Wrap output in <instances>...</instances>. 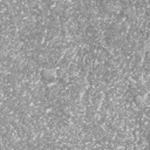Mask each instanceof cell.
Listing matches in <instances>:
<instances>
[{
    "label": "cell",
    "mask_w": 150,
    "mask_h": 150,
    "mask_svg": "<svg viewBox=\"0 0 150 150\" xmlns=\"http://www.w3.org/2000/svg\"><path fill=\"white\" fill-rule=\"evenodd\" d=\"M41 79L46 83H53L56 80V74L53 69H45L41 71Z\"/></svg>",
    "instance_id": "obj_1"
}]
</instances>
